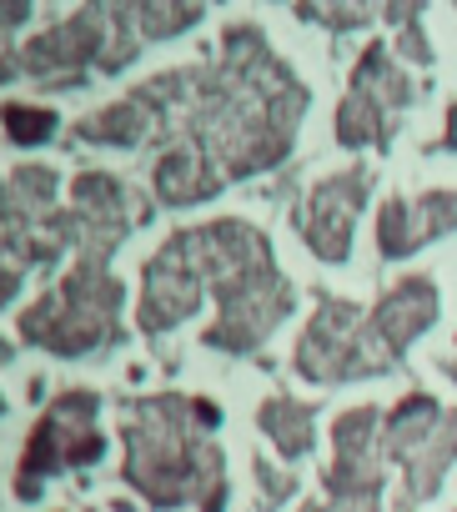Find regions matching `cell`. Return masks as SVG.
Masks as SVG:
<instances>
[{
    "label": "cell",
    "mask_w": 457,
    "mask_h": 512,
    "mask_svg": "<svg viewBox=\"0 0 457 512\" xmlns=\"http://www.w3.org/2000/svg\"><path fill=\"white\" fill-rule=\"evenodd\" d=\"M11 136L16 141H41V136H51V116L46 111H11Z\"/></svg>",
    "instance_id": "1"
}]
</instances>
